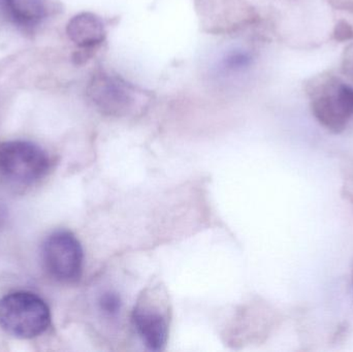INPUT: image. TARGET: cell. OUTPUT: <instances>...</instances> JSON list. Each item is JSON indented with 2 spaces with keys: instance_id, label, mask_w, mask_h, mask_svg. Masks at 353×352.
<instances>
[{
  "instance_id": "1",
  "label": "cell",
  "mask_w": 353,
  "mask_h": 352,
  "mask_svg": "<svg viewBox=\"0 0 353 352\" xmlns=\"http://www.w3.org/2000/svg\"><path fill=\"white\" fill-rule=\"evenodd\" d=\"M313 115L330 132H343L353 118V87L333 74H321L309 83Z\"/></svg>"
},
{
  "instance_id": "2",
  "label": "cell",
  "mask_w": 353,
  "mask_h": 352,
  "mask_svg": "<svg viewBox=\"0 0 353 352\" xmlns=\"http://www.w3.org/2000/svg\"><path fill=\"white\" fill-rule=\"evenodd\" d=\"M50 322L49 307L34 293L17 291L0 299V327L16 338L41 336Z\"/></svg>"
},
{
  "instance_id": "3",
  "label": "cell",
  "mask_w": 353,
  "mask_h": 352,
  "mask_svg": "<svg viewBox=\"0 0 353 352\" xmlns=\"http://www.w3.org/2000/svg\"><path fill=\"white\" fill-rule=\"evenodd\" d=\"M132 322L148 349L161 351L165 349L170 335V309L167 295L161 287L143 291L134 306Z\"/></svg>"
},
{
  "instance_id": "4",
  "label": "cell",
  "mask_w": 353,
  "mask_h": 352,
  "mask_svg": "<svg viewBox=\"0 0 353 352\" xmlns=\"http://www.w3.org/2000/svg\"><path fill=\"white\" fill-rule=\"evenodd\" d=\"M47 152L25 141H12L0 146V173L18 184H32L49 171Z\"/></svg>"
},
{
  "instance_id": "5",
  "label": "cell",
  "mask_w": 353,
  "mask_h": 352,
  "mask_svg": "<svg viewBox=\"0 0 353 352\" xmlns=\"http://www.w3.org/2000/svg\"><path fill=\"white\" fill-rule=\"evenodd\" d=\"M43 260L48 273L59 282L76 283L82 276L84 252L70 231H55L47 238L43 245Z\"/></svg>"
},
{
  "instance_id": "6",
  "label": "cell",
  "mask_w": 353,
  "mask_h": 352,
  "mask_svg": "<svg viewBox=\"0 0 353 352\" xmlns=\"http://www.w3.org/2000/svg\"><path fill=\"white\" fill-rule=\"evenodd\" d=\"M91 103L103 115L123 117L136 107V89L123 79L99 72L87 86Z\"/></svg>"
},
{
  "instance_id": "7",
  "label": "cell",
  "mask_w": 353,
  "mask_h": 352,
  "mask_svg": "<svg viewBox=\"0 0 353 352\" xmlns=\"http://www.w3.org/2000/svg\"><path fill=\"white\" fill-rule=\"evenodd\" d=\"M66 32L72 43L80 50L93 52L105 37L103 21L92 12H81L68 22Z\"/></svg>"
},
{
  "instance_id": "8",
  "label": "cell",
  "mask_w": 353,
  "mask_h": 352,
  "mask_svg": "<svg viewBox=\"0 0 353 352\" xmlns=\"http://www.w3.org/2000/svg\"><path fill=\"white\" fill-rule=\"evenodd\" d=\"M10 18L23 27H34L47 16L46 0H4Z\"/></svg>"
},
{
  "instance_id": "9",
  "label": "cell",
  "mask_w": 353,
  "mask_h": 352,
  "mask_svg": "<svg viewBox=\"0 0 353 352\" xmlns=\"http://www.w3.org/2000/svg\"><path fill=\"white\" fill-rule=\"evenodd\" d=\"M251 61L252 57L250 54L245 51H234L226 55L222 61V66L228 72H242L250 66Z\"/></svg>"
},
{
  "instance_id": "10",
  "label": "cell",
  "mask_w": 353,
  "mask_h": 352,
  "mask_svg": "<svg viewBox=\"0 0 353 352\" xmlns=\"http://www.w3.org/2000/svg\"><path fill=\"white\" fill-rule=\"evenodd\" d=\"M122 302L117 293L107 291L99 299V308L108 316H116L121 310Z\"/></svg>"
},
{
  "instance_id": "11",
  "label": "cell",
  "mask_w": 353,
  "mask_h": 352,
  "mask_svg": "<svg viewBox=\"0 0 353 352\" xmlns=\"http://www.w3.org/2000/svg\"><path fill=\"white\" fill-rule=\"evenodd\" d=\"M352 28L346 22H341L336 27L335 35L339 41H345L352 37Z\"/></svg>"
}]
</instances>
